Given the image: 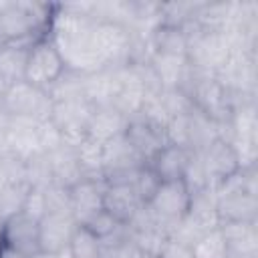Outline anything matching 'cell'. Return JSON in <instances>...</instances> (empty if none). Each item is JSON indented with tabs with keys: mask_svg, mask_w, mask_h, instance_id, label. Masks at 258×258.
Instances as JSON below:
<instances>
[{
	"mask_svg": "<svg viewBox=\"0 0 258 258\" xmlns=\"http://www.w3.org/2000/svg\"><path fill=\"white\" fill-rule=\"evenodd\" d=\"M81 224L71 212H46L38 222V244L44 254H64Z\"/></svg>",
	"mask_w": 258,
	"mask_h": 258,
	"instance_id": "obj_7",
	"label": "cell"
},
{
	"mask_svg": "<svg viewBox=\"0 0 258 258\" xmlns=\"http://www.w3.org/2000/svg\"><path fill=\"white\" fill-rule=\"evenodd\" d=\"M149 62L155 75L159 77L163 89H177L189 67L187 56H171V54H151Z\"/></svg>",
	"mask_w": 258,
	"mask_h": 258,
	"instance_id": "obj_20",
	"label": "cell"
},
{
	"mask_svg": "<svg viewBox=\"0 0 258 258\" xmlns=\"http://www.w3.org/2000/svg\"><path fill=\"white\" fill-rule=\"evenodd\" d=\"M10 145H8V135L6 131H0V159L4 157H10Z\"/></svg>",
	"mask_w": 258,
	"mask_h": 258,
	"instance_id": "obj_31",
	"label": "cell"
},
{
	"mask_svg": "<svg viewBox=\"0 0 258 258\" xmlns=\"http://www.w3.org/2000/svg\"><path fill=\"white\" fill-rule=\"evenodd\" d=\"M56 4L46 2H0V44L34 42L48 34Z\"/></svg>",
	"mask_w": 258,
	"mask_h": 258,
	"instance_id": "obj_1",
	"label": "cell"
},
{
	"mask_svg": "<svg viewBox=\"0 0 258 258\" xmlns=\"http://www.w3.org/2000/svg\"><path fill=\"white\" fill-rule=\"evenodd\" d=\"M77 151V159L81 163L83 175L85 177H93V179H103V143H97L89 137H85L79 145H75Z\"/></svg>",
	"mask_w": 258,
	"mask_h": 258,
	"instance_id": "obj_21",
	"label": "cell"
},
{
	"mask_svg": "<svg viewBox=\"0 0 258 258\" xmlns=\"http://www.w3.org/2000/svg\"><path fill=\"white\" fill-rule=\"evenodd\" d=\"M143 206L131 183H105L103 208L121 224H127Z\"/></svg>",
	"mask_w": 258,
	"mask_h": 258,
	"instance_id": "obj_12",
	"label": "cell"
},
{
	"mask_svg": "<svg viewBox=\"0 0 258 258\" xmlns=\"http://www.w3.org/2000/svg\"><path fill=\"white\" fill-rule=\"evenodd\" d=\"M220 232L226 242L228 258H258L256 222H222Z\"/></svg>",
	"mask_w": 258,
	"mask_h": 258,
	"instance_id": "obj_11",
	"label": "cell"
},
{
	"mask_svg": "<svg viewBox=\"0 0 258 258\" xmlns=\"http://www.w3.org/2000/svg\"><path fill=\"white\" fill-rule=\"evenodd\" d=\"M36 125L38 123L32 121V119H10V125H8V131H6L10 153L14 157L22 159L24 163L30 161L32 157L42 155Z\"/></svg>",
	"mask_w": 258,
	"mask_h": 258,
	"instance_id": "obj_13",
	"label": "cell"
},
{
	"mask_svg": "<svg viewBox=\"0 0 258 258\" xmlns=\"http://www.w3.org/2000/svg\"><path fill=\"white\" fill-rule=\"evenodd\" d=\"M4 91H6V83L0 81V105H2V97H4Z\"/></svg>",
	"mask_w": 258,
	"mask_h": 258,
	"instance_id": "obj_34",
	"label": "cell"
},
{
	"mask_svg": "<svg viewBox=\"0 0 258 258\" xmlns=\"http://www.w3.org/2000/svg\"><path fill=\"white\" fill-rule=\"evenodd\" d=\"M52 97L48 91L38 89L26 81L6 85L0 109L10 119H32L36 123L48 121L52 115Z\"/></svg>",
	"mask_w": 258,
	"mask_h": 258,
	"instance_id": "obj_2",
	"label": "cell"
},
{
	"mask_svg": "<svg viewBox=\"0 0 258 258\" xmlns=\"http://www.w3.org/2000/svg\"><path fill=\"white\" fill-rule=\"evenodd\" d=\"M28 189L30 185L26 181H12V183L0 185V218L2 220L22 212Z\"/></svg>",
	"mask_w": 258,
	"mask_h": 258,
	"instance_id": "obj_23",
	"label": "cell"
},
{
	"mask_svg": "<svg viewBox=\"0 0 258 258\" xmlns=\"http://www.w3.org/2000/svg\"><path fill=\"white\" fill-rule=\"evenodd\" d=\"M204 163V171H206V179H208V187L216 189L222 183H226L230 177H234L240 169V157L234 149V145L224 139V137H216L204 151H198Z\"/></svg>",
	"mask_w": 258,
	"mask_h": 258,
	"instance_id": "obj_5",
	"label": "cell"
},
{
	"mask_svg": "<svg viewBox=\"0 0 258 258\" xmlns=\"http://www.w3.org/2000/svg\"><path fill=\"white\" fill-rule=\"evenodd\" d=\"M189 36L183 26L175 24H157L149 34L151 54H171V56H187Z\"/></svg>",
	"mask_w": 258,
	"mask_h": 258,
	"instance_id": "obj_17",
	"label": "cell"
},
{
	"mask_svg": "<svg viewBox=\"0 0 258 258\" xmlns=\"http://www.w3.org/2000/svg\"><path fill=\"white\" fill-rule=\"evenodd\" d=\"M103 191H105V179H93V177H85L73 187H69L71 214L79 224H85L99 210H103Z\"/></svg>",
	"mask_w": 258,
	"mask_h": 258,
	"instance_id": "obj_9",
	"label": "cell"
},
{
	"mask_svg": "<svg viewBox=\"0 0 258 258\" xmlns=\"http://www.w3.org/2000/svg\"><path fill=\"white\" fill-rule=\"evenodd\" d=\"M127 117L115 111L111 105L103 107H93V115L89 119L87 127V137L97 141V143H107L115 137H121L127 127Z\"/></svg>",
	"mask_w": 258,
	"mask_h": 258,
	"instance_id": "obj_14",
	"label": "cell"
},
{
	"mask_svg": "<svg viewBox=\"0 0 258 258\" xmlns=\"http://www.w3.org/2000/svg\"><path fill=\"white\" fill-rule=\"evenodd\" d=\"M48 159V167H50V175H52V183H58L62 187H73L75 183H79L81 179H85L81 163L77 159V151L73 145H62L52 153H46Z\"/></svg>",
	"mask_w": 258,
	"mask_h": 258,
	"instance_id": "obj_16",
	"label": "cell"
},
{
	"mask_svg": "<svg viewBox=\"0 0 258 258\" xmlns=\"http://www.w3.org/2000/svg\"><path fill=\"white\" fill-rule=\"evenodd\" d=\"M34 42H2L0 44V81L6 85L24 81L26 60Z\"/></svg>",
	"mask_w": 258,
	"mask_h": 258,
	"instance_id": "obj_18",
	"label": "cell"
},
{
	"mask_svg": "<svg viewBox=\"0 0 258 258\" xmlns=\"http://www.w3.org/2000/svg\"><path fill=\"white\" fill-rule=\"evenodd\" d=\"M44 196H46V212H71L69 187L50 183L48 187H44Z\"/></svg>",
	"mask_w": 258,
	"mask_h": 258,
	"instance_id": "obj_27",
	"label": "cell"
},
{
	"mask_svg": "<svg viewBox=\"0 0 258 258\" xmlns=\"http://www.w3.org/2000/svg\"><path fill=\"white\" fill-rule=\"evenodd\" d=\"M191 151L173 143H165L149 161L147 165L157 173V177L161 181H175L183 177L185 165L189 161Z\"/></svg>",
	"mask_w": 258,
	"mask_h": 258,
	"instance_id": "obj_15",
	"label": "cell"
},
{
	"mask_svg": "<svg viewBox=\"0 0 258 258\" xmlns=\"http://www.w3.org/2000/svg\"><path fill=\"white\" fill-rule=\"evenodd\" d=\"M135 258H157V256H153V254H145V252H141V250H137V254H135Z\"/></svg>",
	"mask_w": 258,
	"mask_h": 258,
	"instance_id": "obj_33",
	"label": "cell"
},
{
	"mask_svg": "<svg viewBox=\"0 0 258 258\" xmlns=\"http://www.w3.org/2000/svg\"><path fill=\"white\" fill-rule=\"evenodd\" d=\"M123 137L127 139V143L133 147V151L147 163L165 143V131L147 123L145 119L141 117H131L127 121V127H125V133Z\"/></svg>",
	"mask_w": 258,
	"mask_h": 258,
	"instance_id": "obj_10",
	"label": "cell"
},
{
	"mask_svg": "<svg viewBox=\"0 0 258 258\" xmlns=\"http://www.w3.org/2000/svg\"><path fill=\"white\" fill-rule=\"evenodd\" d=\"M2 244L26 254L36 256L40 252L38 244V220L26 216L24 212H18L4 220L2 226Z\"/></svg>",
	"mask_w": 258,
	"mask_h": 258,
	"instance_id": "obj_8",
	"label": "cell"
},
{
	"mask_svg": "<svg viewBox=\"0 0 258 258\" xmlns=\"http://www.w3.org/2000/svg\"><path fill=\"white\" fill-rule=\"evenodd\" d=\"M93 115V105L85 99L54 101L50 121L58 127L67 145H79L87 137L89 119Z\"/></svg>",
	"mask_w": 258,
	"mask_h": 258,
	"instance_id": "obj_6",
	"label": "cell"
},
{
	"mask_svg": "<svg viewBox=\"0 0 258 258\" xmlns=\"http://www.w3.org/2000/svg\"><path fill=\"white\" fill-rule=\"evenodd\" d=\"M32 258H69V256H67V252H64V254H44V252H38V254L32 256Z\"/></svg>",
	"mask_w": 258,
	"mask_h": 258,
	"instance_id": "obj_32",
	"label": "cell"
},
{
	"mask_svg": "<svg viewBox=\"0 0 258 258\" xmlns=\"http://www.w3.org/2000/svg\"><path fill=\"white\" fill-rule=\"evenodd\" d=\"M191 194L181 179L161 181L155 196L145 204L153 218L167 230V234L187 216Z\"/></svg>",
	"mask_w": 258,
	"mask_h": 258,
	"instance_id": "obj_4",
	"label": "cell"
},
{
	"mask_svg": "<svg viewBox=\"0 0 258 258\" xmlns=\"http://www.w3.org/2000/svg\"><path fill=\"white\" fill-rule=\"evenodd\" d=\"M2 226H4V220L0 218V244H2Z\"/></svg>",
	"mask_w": 258,
	"mask_h": 258,
	"instance_id": "obj_35",
	"label": "cell"
},
{
	"mask_svg": "<svg viewBox=\"0 0 258 258\" xmlns=\"http://www.w3.org/2000/svg\"><path fill=\"white\" fill-rule=\"evenodd\" d=\"M22 212L34 220L40 222V218L46 214V196H44V189L40 187H30L28 194H26V200H24V206H22Z\"/></svg>",
	"mask_w": 258,
	"mask_h": 258,
	"instance_id": "obj_29",
	"label": "cell"
},
{
	"mask_svg": "<svg viewBox=\"0 0 258 258\" xmlns=\"http://www.w3.org/2000/svg\"><path fill=\"white\" fill-rule=\"evenodd\" d=\"M194 258H228L226 242L220 226L202 234L194 244Z\"/></svg>",
	"mask_w": 258,
	"mask_h": 258,
	"instance_id": "obj_24",
	"label": "cell"
},
{
	"mask_svg": "<svg viewBox=\"0 0 258 258\" xmlns=\"http://www.w3.org/2000/svg\"><path fill=\"white\" fill-rule=\"evenodd\" d=\"M67 71H69L67 62L48 34L34 40L26 60V73H24L26 83L48 91Z\"/></svg>",
	"mask_w": 258,
	"mask_h": 258,
	"instance_id": "obj_3",
	"label": "cell"
},
{
	"mask_svg": "<svg viewBox=\"0 0 258 258\" xmlns=\"http://www.w3.org/2000/svg\"><path fill=\"white\" fill-rule=\"evenodd\" d=\"M0 258H30V256H26V254H22V252L6 246V244H0Z\"/></svg>",
	"mask_w": 258,
	"mask_h": 258,
	"instance_id": "obj_30",
	"label": "cell"
},
{
	"mask_svg": "<svg viewBox=\"0 0 258 258\" xmlns=\"http://www.w3.org/2000/svg\"><path fill=\"white\" fill-rule=\"evenodd\" d=\"M200 232H208L220 226L218 212H216V191L212 187L200 189L191 194L189 200V210L185 216Z\"/></svg>",
	"mask_w": 258,
	"mask_h": 258,
	"instance_id": "obj_19",
	"label": "cell"
},
{
	"mask_svg": "<svg viewBox=\"0 0 258 258\" xmlns=\"http://www.w3.org/2000/svg\"><path fill=\"white\" fill-rule=\"evenodd\" d=\"M131 185H133V189L137 191L139 200H141L143 204H147V202L155 196L157 187L161 185V179L157 177V173H155L147 163H143V165L137 169V173H135Z\"/></svg>",
	"mask_w": 258,
	"mask_h": 258,
	"instance_id": "obj_25",
	"label": "cell"
},
{
	"mask_svg": "<svg viewBox=\"0 0 258 258\" xmlns=\"http://www.w3.org/2000/svg\"><path fill=\"white\" fill-rule=\"evenodd\" d=\"M157 258H194V246L175 236H167L157 252Z\"/></svg>",
	"mask_w": 258,
	"mask_h": 258,
	"instance_id": "obj_28",
	"label": "cell"
},
{
	"mask_svg": "<svg viewBox=\"0 0 258 258\" xmlns=\"http://www.w3.org/2000/svg\"><path fill=\"white\" fill-rule=\"evenodd\" d=\"M36 133H38V143H40V151L46 155V153H52L56 151L58 147L64 145V137L62 133L58 131V127L48 119V121H42L36 125Z\"/></svg>",
	"mask_w": 258,
	"mask_h": 258,
	"instance_id": "obj_26",
	"label": "cell"
},
{
	"mask_svg": "<svg viewBox=\"0 0 258 258\" xmlns=\"http://www.w3.org/2000/svg\"><path fill=\"white\" fill-rule=\"evenodd\" d=\"M69 258H105L103 242L89 232L85 226H79L71 238V244L67 248Z\"/></svg>",
	"mask_w": 258,
	"mask_h": 258,
	"instance_id": "obj_22",
	"label": "cell"
}]
</instances>
